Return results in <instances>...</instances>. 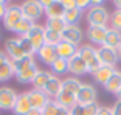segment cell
I'll return each instance as SVG.
<instances>
[{
    "label": "cell",
    "mask_w": 121,
    "mask_h": 115,
    "mask_svg": "<svg viewBox=\"0 0 121 115\" xmlns=\"http://www.w3.org/2000/svg\"><path fill=\"white\" fill-rule=\"evenodd\" d=\"M84 39V31L81 30L79 25H67L62 31V40L68 44H73L78 47Z\"/></svg>",
    "instance_id": "7"
},
{
    "label": "cell",
    "mask_w": 121,
    "mask_h": 115,
    "mask_svg": "<svg viewBox=\"0 0 121 115\" xmlns=\"http://www.w3.org/2000/svg\"><path fill=\"white\" fill-rule=\"evenodd\" d=\"M26 115H42V111H37V109H31Z\"/></svg>",
    "instance_id": "43"
},
{
    "label": "cell",
    "mask_w": 121,
    "mask_h": 115,
    "mask_svg": "<svg viewBox=\"0 0 121 115\" xmlns=\"http://www.w3.org/2000/svg\"><path fill=\"white\" fill-rule=\"evenodd\" d=\"M98 51V56H99V61L103 65H109V67H115V64L118 62V56H117V50L115 48H109V47H101L96 48Z\"/></svg>",
    "instance_id": "12"
},
{
    "label": "cell",
    "mask_w": 121,
    "mask_h": 115,
    "mask_svg": "<svg viewBox=\"0 0 121 115\" xmlns=\"http://www.w3.org/2000/svg\"><path fill=\"white\" fill-rule=\"evenodd\" d=\"M82 17V11L78 9V8H75V9H67L64 13V22L67 23V25H78V22L81 20Z\"/></svg>",
    "instance_id": "28"
},
{
    "label": "cell",
    "mask_w": 121,
    "mask_h": 115,
    "mask_svg": "<svg viewBox=\"0 0 121 115\" xmlns=\"http://www.w3.org/2000/svg\"><path fill=\"white\" fill-rule=\"evenodd\" d=\"M70 115H71V114H70Z\"/></svg>",
    "instance_id": "47"
},
{
    "label": "cell",
    "mask_w": 121,
    "mask_h": 115,
    "mask_svg": "<svg viewBox=\"0 0 121 115\" xmlns=\"http://www.w3.org/2000/svg\"><path fill=\"white\" fill-rule=\"evenodd\" d=\"M37 58L47 65H51L54 61L57 59V53H56V47H51V45H43L39 51H37Z\"/></svg>",
    "instance_id": "18"
},
{
    "label": "cell",
    "mask_w": 121,
    "mask_h": 115,
    "mask_svg": "<svg viewBox=\"0 0 121 115\" xmlns=\"http://www.w3.org/2000/svg\"><path fill=\"white\" fill-rule=\"evenodd\" d=\"M117 56H118V61H121V45L117 48Z\"/></svg>",
    "instance_id": "44"
},
{
    "label": "cell",
    "mask_w": 121,
    "mask_h": 115,
    "mask_svg": "<svg viewBox=\"0 0 121 115\" xmlns=\"http://www.w3.org/2000/svg\"><path fill=\"white\" fill-rule=\"evenodd\" d=\"M81 84L82 83L76 78V76H68V78H65L64 81H62V90L76 95V92H78L79 87H81Z\"/></svg>",
    "instance_id": "27"
},
{
    "label": "cell",
    "mask_w": 121,
    "mask_h": 115,
    "mask_svg": "<svg viewBox=\"0 0 121 115\" xmlns=\"http://www.w3.org/2000/svg\"><path fill=\"white\" fill-rule=\"evenodd\" d=\"M115 6H117V9H121V0H117V2H115Z\"/></svg>",
    "instance_id": "45"
},
{
    "label": "cell",
    "mask_w": 121,
    "mask_h": 115,
    "mask_svg": "<svg viewBox=\"0 0 121 115\" xmlns=\"http://www.w3.org/2000/svg\"><path fill=\"white\" fill-rule=\"evenodd\" d=\"M104 47H109V48H115L117 50L118 47L121 45V33L117 31L113 28H109L107 30V34H106V39H104Z\"/></svg>",
    "instance_id": "23"
},
{
    "label": "cell",
    "mask_w": 121,
    "mask_h": 115,
    "mask_svg": "<svg viewBox=\"0 0 121 115\" xmlns=\"http://www.w3.org/2000/svg\"><path fill=\"white\" fill-rule=\"evenodd\" d=\"M37 73H39V68H37L36 64H33L31 67L25 68V70H22V72H17L14 75V78L17 79L20 84H28V83H33V79L36 78Z\"/></svg>",
    "instance_id": "20"
},
{
    "label": "cell",
    "mask_w": 121,
    "mask_h": 115,
    "mask_svg": "<svg viewBox=\"0 0 121 115\" xmlns=\"http://www.w3.org/2000/svg\"><path fill=\"white\" fill-rule=\"evenodd\" d=\"M19 44H20V48L23 50V53L26 54V56H34V48H33V45H31V42L28 40V37L26 36H22V37H19Z\"/></svg>",
    "instance_id": "36"
},
{
    "label": "cell",
    "mask_w": 121,
    "mask_h": 115,
    "mask_svg": "<svg viewBox=\"0 0 121 115\" xmlns=\"http://www.w3.org/2000/svg\"><path fill=\"white\" fill-rule=\"evenodd\" d=\"M117 97H118V100H121V92H120V93L117 95Z\"/></svg>",
    "instance_id": "46"
},
{
    "label": "cell",
    "mask_w": 121,
    "mask_h": 115,
    "mask_svg": "<svg viewBox=\"0 0 121 115\" xmlns=\"http://www.w3.org/2000/svg\"><path fill=\"white\" fill-rule=\"evenodd\" d=\"M6 61H9V58L6 56V53H5V51H0V65L5 64Z\"/></svg>",
    "instance_id": "42"
},
{
    "label": "cell",
    "mask_w": 121,
    "mask_h": 115,
    "mask_svg": "<svg viewBox=\"0 0 121 115\" xmlns=\"http://www.w3.org/2000/svg\"><path fill=\"white\" fill-rule=\"evenodd\" d=\"M78 54L81 56L82 61L86 62L87 68H89V73H92V75L103 65L99 61V56H98L96 48L92 47V45H81L78 48Z\"/></svg>",
    "instance_id": "2"
},
{
    "label": "cell",
    "mask_w": 121,
    "mask_h": 115,
    "mask_svg": "<svg viewBox=\"0 0 121 115\" xmlns=\"http://www.w3.org/2000/svg\"><path fill=\"white\" fill-rule=\"evenodd\" d=\"M14 75H16V72H14V67H13L11 59L0 65V83H6V81H9Z\"/></svg>",
    "instance_id": "29"
},
{
    "label": "cell",
    "mask_w": 121,
    "mask_h": 115,
    "mask_svg": "<svg viewBox=\"0 0 121 115\" xmlns=\"http://www.w3.org/2000/svg\"><path fill=\"white\" fill-rule=\"evenodd\" d=\"M99 106L98 103H92V104H76L73 109H70L71 115H96Z\"/></svg>",
    "instance_id": "24"
},
{
    "label": "cell",
    "mask_w": 121,
    "mask_h": 115,
    "mask_svg": "<svg viewBox=\"0 0 121 115\" xmlns=\"http://www.w3.org/2000/svg\"><path fill=\"white\" fill-rule=\"evenodd\" d=\"M26 93H28V100H30V103H31V107L37 109V111H42L47 106V103L50 101V98L43 93V90L31 89V90H28Z\"/></svg>",
    "instance_id": "13"
},
{
    "label": "cell",
    "mask_w": 121,
    "mask_h": 115,
    "mask_svg": "<svg viewBox=\"0 0 121 115\" xmlns=\"http://www.w3.org/2000/svg\"><path fill=\"white\" fill-rule=\"evenodd\" d=\"M5 53H6V56L9 58L11 61H17L20 58L26 56L23 53V50L20 48L19 37H9V39H6V42H5Z\"/></svg>",
    "instance_id": "10"
},
{
    "label": "cell",
    "mask_w": 121,
    "mask_h": 115,
    "mask_svg": "<svg viewBox=\"0 0 121 115\" xmlns=\"http://www.w3.org/2000/svg\"><path fill=\"white\" fill-rule=\"evenodd\" d=\"M62 6L64 9H75L76 8V0H62Z\"/></svg>",
    "instance_id": "37"
},
{
    "label": "cell",
    "mask_w": 121,
    "mask_h": 115,
    "mask_svg": "<svg viewBox=\"0 0 121 115\" xmlns=\"http://www.w3.org/2000/svg\"><path fill=\"white\" fill-rule=\"evenodd\" d=\"M22 19H23V13H22L20 5H8L2 22H3V27L8 31H14V28L17 27V23Z\"/></svg>",
    "instance_id": "3"
},
{
    "label": "cell",
    "mask_w": 121,
    "mask_h": 115,
    "mask_svg": "<svg viewBox=\"0 0 121 115\" xmlns=\"http://www.w3.org/2000/svg\"><path fill=\"white\" fill-rule=\"evenodd\" d=\"M53 76V73L51 72H47V70H39V73L36 75V78L33 79V89L36 90H43V87L47 86V83H48V79Z\"/></svg>",
    "instance_id": "26"
},
{
    "label": "cell",
    "mask_w": 121,
    "mask_h": 115,
    "mask_svg": "<svg viewBox=\"0 0 121 115\" xmlns=\"http://www.w3.org/2000/svg\"><path fill=\"white\" fill-rule=\"evenodd\" d=\"M78 48H79V47H76V45H73V44H68V42L60 40V44H57V45H56L57 58L68 61L70 58H73L76 53H78Z\"/></svg>",
    "instance_id": "17"
},
{
    "label": "cell",
    "mask_w": 121,
    "mask_h": 115,
    "mask_svg": "<svg viewBox=\"0 0 121 115\" xmlns=\"http://www.w3.org/2000/svg\"><path fill=\"white\" fill-rule=\"evenodd\" d=\"M109 22H110V28H113V30L121 33V9H115L110 14Z\"/></svg>",
    "instance_id": "35"
},
{
    "label": "cell",
    "mask_w": 121,
    "mask_h": 115,
    "mask_svg": "<svg viewBox=\"0 0 121 115\" xmlns=\"http://www.w3.org/2000/svg\"><path fill=\"white\" fill-rule=\"evenodd\" d=\"M107 30L109 27H96V25H89L86 30V36L87 39L90 40L92 44L101 47L104 44V39H106V34H107Z\"/></svg>",
    "instance_id": "9"
},
{
    "label": "cell",
    "mask_w": 121,
    "mask_h": 115,
    "mask_svg": "<svg viewBox=\"0 0 121 115\" xmlns=\"http://www.w3.org/2000/svg\"><path fill=\"white\" fill-rule=\"evenodd\" d=\"M67 70L73 76H79V75H86V73H89V68H87L86 62L81 59V56H79L78 53L67 61Z\"/></svg>",
    "instance_id": "11"
},
{
    "label": "cell",
    "mask_w": 121,
    "mask_h": 115,
    "mask_svg": "<svg viewBox=\"0 0 121 115\" xmlns=\"http://www.w3.org/2000/svg\"><path fill=\"white\" fill-rule=\"evenodd\" d=\"M64 6H62V0H51L48 6L43 9V14L47 19H62L64 17Z\"/></svg>",
    "instance_id": "14"
},
{
    "label": "cell",
    "mask_w": 121,
    "mask_h": 115,
    "mask_svg": "<svg viewBox=\"0 0 121 115\" xmlns=\"http://www.w3.org/2000/svg\"><path fill=\"white\" fill-rule=\"evenodd\" d=\"M20 8H22V13H23V17L34 22V23L36 20H39L43 16V8L39 0H26L20 5Z\"/></svg>",
    "instance_id": "4"
},
{
    "label": "cell",
    "mask_w": 121,
    "mask_h": 115,
    "mask_svg": "<svg viewBox=\"0 0 121 115\" xmlns=\"http://www.w3.org/2000/svg\"><path fill=\"white\" fill-rule=\"evenodd\" d=\"M33 25H34V22H31V20H28V19H22L20 22L17 23V27L14 28V31L13 33H16L17 34V37H22V36H26L28 34V31L33 28Z\"/></svg>",
    "instance_id": "31"
},
{
    "label": "cell",
    "mask_w": 121,
    "mask_h": 115,
    "mask_svg": "<svg viewBox=\"0 0 121 115\" xmlns=\"http://www.w3.org/2000/svg\"><path fill=\"white\" fill-rule=\"evenodd\" d=\"M60 92H62V81H60L57 76L53 75L50 79H48L47 86L43 87V93L50 98V100H54Z\"/></svg>",
    "instance_id": "15"
},
{
    "label": "cell",
    "mask_w": 121,
    "mask_h": 115,
    "mask_svg": "<svg viewBox=\"0 0 121 115\" xmlns=\"http://www.w3.org/2000/svg\"><path fill=\"white\" fill-rule=\"evenodd\" d=\"M104 89L109 92V93H113V95H118L121 92V72L117 70V72L112 75V78L104 84Z\"/></svg>",
    "instance_id": "22"
},
{
    "label": "cell",
    "mask_w": 121,
    "mask_h": 115,
    "mask_svg": "<svg viewBox=\"0 0 121 115\" xmlns=\"http://www.w3.org/2000/svg\"><path fill=\"white\" fill-rule=\"evenodd\" d=\"M13 62V67H14V72H22V70H25V68L31 67L33 64H36L34 61V56H23L20 58V59H17V61H11Z\"/></svg>",
    "instance_id": "30"
},
{
    "label": "cell",
    "mask_w": 121,
    "mask_h": 115,
    "mask_svg": "<svg viewBox=\"0 0 121 115\" xmlns=\"http://www.w3.org/2000/svg\"><path fill=\"white\" fill-rule=\"evenodd\" d=\"M17 100V93L14 89H11L8 86L0 87V109L3 111H13Z\"/></svg>",
    "instance_id": "8"
},
{
    "label": "cell",
    "mask_w": 121,
    "mask_h": 115,
    "mask_svg": "<svg viewBox=\"0 0 121 115\" xmlns=\"http://www.w3.org/2000/svg\"><path fill=\"white\" fill-rule=\"evenodd\" d=\"M86 19L89 25H96V27H107L110 14L106 6L103 5H90V8L86 13Z\"/></svg>",
    "instance_id": "1"
},
{
    "label": "cell",
    "mask_w": 121,
    "mask_h": 115,
    "mask_svg": "<svg viewBox=\"0 0 121 115\" xmlns=\"http://www.w3.org/2000/svg\"><path fill=\"white\" fill-rule=\"evenodd\" d=\"M76 8L81 9V11H84L86 8L89 9V8H90V2H89V0H76Z\"/></svg>",
    "instance_id": "38"
},
{
    "label": "cell",
    "mask_w": 121,
    "mask_h": 115,
    "mask_svg": "<svg viewBox=\"0 0 121 115\" xmlns=\"http://www.w3.org/2000/svg\"><path fill=\"white\" fill-rule=\"evenodd\" d=\"M96 115H113L112 114V107H99Z\"/></svg>",
    "instance_id": "40"
},
{
    "label": "cell",
    "mask_w": 121,
    "mask_h": 115,
    "mask_svg": "<svg viewBox=\"0 0 121 115\" xmlns=\"http://www.w3.org/2000/svg\"><path fill=\"white\" fill-rule=\"evenodd\" d=\"M96 103V89L92 84L82 83L76 92V104H92Z\"/></svg>",
    "instance_id": "6"
},
{
    "label": "cell",
    "mask_w": 121,
    "mask_h": 115,
    "mask_svg": "<svg viewBox=\"0 0 121 115\" xmlns=\"http://www.w3.org/2000/svg\"><path fill=\"white\" fill-rule=\"evenodd\" d=\"M62 40V34L56 33L53 30H47L45 28V45H51V47H56L57 44H60Z\"/></svg>",
    "instance_id": "33"
},
{
    "label": "cell",
    "mask_w": 121,
    "mask_h": 115,
    "mask_svg": "<svg viewBox=\"0 0 121 115\" xmlns=\"http://www.w3.org/2000/svg\"><path fill=\"white\" fill-rule=\"evenodd\" d=\"M65 27H67V23L64 22V19H47V23H45L47 30H53V31L60 33V34H62Z\"/></svg>",
    "instance_id": "32"
},
{
    "label": "cell",
    "mask_w": 121,
    "mask_h": 115,
    "mask_svg": "<svg viewBox=\"0 0 121 115\" xmlns=\"http://www.w3.org/2000/svg\"><path fill=\"white\" fill-rule=\"evenodd\" d=\"M42 115H70V111L59 106L54 100H50L47 106L42 109Z\"/></svg>",
    "instance_id": "25"
},
{
    "label": "cell",
    "mask_w": 121,
    "mask_h": 115,
    "mask_svg": "<svg viewBox=\"0 0 121 115\" xmlns=\"http://www.w3.org/2000/svg\"><path fill=\"white\" fill-rule=\"evenodd\" d=\"M31 103L28 100V93H20L17 95V100H16V104L13 107V114L14 115H26L31 111Z\"/></svg>",
    "instance_id": "16"
},
{
    "label": "cell",
    "mask_w": 121,
    "mask_h": 115,
    "mask_svg": "<svg viewBox=\"0 0 121 115\" xmlns=\"http://www.w3.org/2000/svg\"><path fill=\"white\" fill-rule=\"evenodd\" d=\"M6 8H8V3H6V2H3V0H0V20L3 19V16H5V11H6Z\"/></svg>",
    "instance_id": "41"
},
{
    "label": "cell",
    "mask_w": 121,
    "mask_h": 115,
    "mask_svg": "<svg viewBox=\"0 0 121 115\" xmlns=\"http://www.w3.org/2000/svg\"><path fill=\"white\" fill-rule=\"evenodd\" d=\"M50 68H51V73H53L54 76L64 75V73L68 72L67 70V61H65V59H60V58H57L56 61L50 65Z\"/></svg>",
    "instance_id": "34"
},
{
    "label": "cell",
    "mask_w": 121,
    "mask_h": 115,
    "mask_svg": "<svg viewBox=\"0 0 121 115\" xmlns=\"http://www.w3.org/2000/svg\"><path fill=\"white\" fill-rule=\"evenodd\" d=\"M117 72V68L115 67H109V65H101L95 73H93V79H95L98 84L104 86V84L112 78V75Z\"/></svg>",
    "instance_id": "19"
},
{
    "label": "cell",
    "mask_w": 121,
    "mask_h": 115,
    "mask_svg": "<svg viewBox=\"0 0 121 115\" xmlns=\"http://www.w3.org/2000/svg\"><path fill=\"white\" fill-rule=\"evenodd\" d=\"M54 101H56L59 106H62V107H65V109H73L76 106V95H73V93H70V92H60L59 95H57L56 98H54Z\"/></svg>",
    "instance_id": "21"
},
{
    "label": "cell",
    "mask_w": 121,
    "mask_h": 115,
    "mask_svg": "<svg viewBox=\"0 0 121 115\" xmlns=\"http://www.w3.org/2000/svg\"><path fill=\"white\" fill-rule=\"evenodd\" d=\"M112 114L113 115H121V100L115 101V104L112 106Z\"/></svg>",
    "instance_id": "39"
},
{
    "label": "cell",
    "mask_w": 121,
    "mask_h": 115,
    "mask_svg": "<svg viewBox=\"0 0 121 115\" xmlns=\"http://www.w3.org/2000/svg\"><path fill=\"white\" fill-rule=\"evenodd\" d=\"M26 37H28V40L31 42L34 51L37 53V51L45 45V27L39 25V23H34L33 28L28 31Z\"/></svg>",
    "instance_id": "5"
}]
</instances>
